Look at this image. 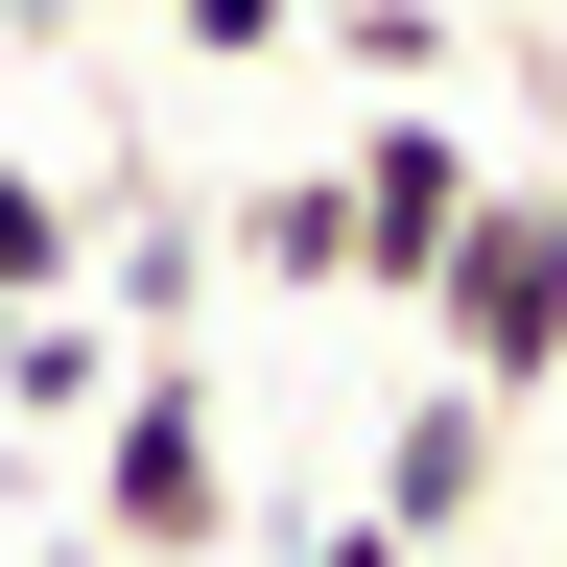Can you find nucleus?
I'll return each mask as SVG.
<instances>
[{"label":"nucleus","instance_id":"nucleus-10","mask_svg":"<svg viewBox=\"0 0 567 567\" xmlns=\"http://www.w3.org/2000/svg\"><path fill=\"white\" fill-rule=\"evenodd\" d=\"M284 567H425L402 520H308V544H284Z\"/></svg>","mask_w":567,"mask_h":567},{"label":"nucleus","instance_id":"nucleus-3","mask_svg":"<svg viewBox=\"0 0 567 567\" xmlns=\"http://www.w3.org/2000/svg\"><path fill=\"white\" fill-rule=\"evenodd\" d=\"M331 189H354V308H425L450 237H473V189H496V142H473L450 95H379V118L331 142Z\"/></svg>","mask_w":567,"mask_h":567},{"label":"nucleus","instance_id":"nucleus-12","mask_svg":"<svg viewBox=\"0 0 567 567\" xmlns=\"http://www.w3.org/2000/svg\"><path fill=\"white\" fill-rule=\"evenodd\" d=\"M473 24H520V0H473Z\"/></svg>","mask_w":567,"mask_h":567},{"label":"nucleus","instance_id":"nucleus-7","mask_svg":"<svg viewBox=\"0 0 567 567\" xmlns=\"http://www.w3.org/2000/svg\"><path fill=\"white\" fill-rule=\"evenodd\" d=\"M95 260V189H48V142H0V308H71Z\"/></svg>","mask_w":567,"mask_h":567},{"label":"nucleus","instance_id":"nucleus-1","mask_svg":"<svg viewBox=\"0 0 567 567\" xmlns=\"http://www.w3.org/2000/svg\"><path fill=\"white\" fill-rule=\"evenodd\" d=\"M425 379H473V402H544L567 379V166H544V142L473 189L450 284H425Z\"/></svg>","mask_w":567,"mask_h":567},{"label":"nucleus","instance_id":"nucleus-2","mask_svg":"<svg viewBox=\"0 0 567 567\" xmlns=\"http://www.w3.org/2000/svg\"><path fill=\"white\" fill-rule=\"evenodd\" d=\"M95 450V544L118 567H213L237 544V425H213V354H118V402L71 425Z\"/></svg>","mask_w":567,"mask_h":567},{"label":"nucleus","instance_id":"nucleus-6","mask_svg":"<svg viewBox=\"0 0 567 567\" xmlns=\"http://www.w3.org/2000/svg\"><path fill=\"white\" fill-rule=\"evenodd\" d=\"M95 402H118V331L95 308H0V425H24V450H71Z\"/></svg>","mask_w":567,"mask_h":567},{"label":"nucleus","instance_id":"nucleus-11","mask_svg":"<svg viewBox=\"0 0 567 567\" xmlns=\"http://www.w3.org/2000/svg\"><path fill=\"white\" fill-rule=\"evenodd\" d=\"M0 24H24V48H71V24H95V0H0Z\"/></svg>","mask_w":567,"mask_h":567},{"label":"nucleus","instance_id":"nucleus-9","mask_svg":"<svg viewBox=\"0 0 567 567\" xmlns=\"http://www.w3.org/2000/svg\"><path fill=\"white\" fill-rule=\"evenodd\" d=\"M166 48L189 71H260V48H308V0H166Z\"/></svg>","mask_w":567,"mask_h":567},{"label":"nucleus","instance_id":"nucleus-8","mask_svg":"<svg viewBox=\"0 0 567 567\" xmlns=\"http://www.w3.org/2000/svg\"><path fill=\"white\" fill-rule=\"evenodd\" d=\"M331 71H354V95H450V71H473V0H331Z\"/></svg>","mask_w":567,"mask_h":567},{"label":"nucleus","instance_id":"nucleus-5","mask_svg":"<svg viewBox=\"0 0 567 567\" xmlns=\"http://www.w3.org/2000/svg\"><path fill=\"white\" fill-rule=\"evenodd\" d=\"M213 260H237L260 308H354V189H331V166H260V189H237V237H213Z\"/></svg>","mask_w":567,"mask_h":567},{"label":"nucleus","instance_id":"nucleus-13","mask_svg":"<svg viewBox=\"0 0 567 567\" xmlns=\"http://www.w3.org/2000/svg\"><path fill=\"white\" fill-rule=\"evenodd\" d=\"M0 567H24V544H0Z\"/></svg>","mask_w":567,"mask_h":567},{"label":"nucleus","instance_id":"nucleus-4","mask_svg":"<svg viewBox=\"0 0 567 567\" xmlns=\"http://www.w3.org/2000/svg\"><path fill=\"white\" fill-rule=\"evenodd\" d=\"M496 473H520V402H473V379H402V425H379V473H354V520H402L425 567H450V544L496 520Z\"/></svg>","mask_w":567,"mask_h":567}]
</instances>
